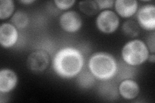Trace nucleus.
<instances>
[{"mask_svg": "<svg viewBox=\"0 0 155 103\" xmlns=\"http://www.w3.org/2000/svg\"><path fill=\"white\" fill-rule=\"evenodd\" d=\"M60 24L63 30L74 33L78 31L82 25V19L80 14L75 11H67L60 16Z\"/></svg>", "mask_w": 155, "mask_h": 103, "instance_id": "7", "label": "nucleus"}, {"mask_svg": "<svg viewBox=\"0 0 155 103\" xmlns=\"http://www.w3.org/2000/svg\"><path fill=\"white\" fill-rule=\"evenodd\" d=\"M149 61H150V62H151V63H154L155 62V56L153 54V53L152 55L149 56Z\"/></svg>", "mask_w": 155, "mask_h": 103, "instance_id": "20", "label": "nucleus"}, {"mask_svg": "<svg viewBox=\"0 0 155 103\" xmlns=\"http://www.w3.org/2000/svg\"><path fill=\"white\" fill-rule=\"evenodd\" d=\"M78 5L81 12L89 16L96 15L100 10L97 2L93 0L80 2L78 3Z\"/></svg>", "mask_w": 155, "mask_h": 103, "instance_id": "12", "label": "nucleus"}, {"mask_svg": "<svg viewBox=\"0 0 155 103\" xmlns=\"http://www.w3.org/2000/svg\"><path fill=\"white\" fill-rule=\"evenodd\" d=\"M84 64V57L78 50L67 47L56 53L53 60V68L58 76L69 79L78 74Z\"/></svg>", "mask_w": 155, "mask_h": 103, "instance_id": "1", "label": "nucleus"}, {"mask_svg": "<svg viewBox=\"0 0 155 103\" xmlns=\"http://www.w3.org/2000/svg\"><path fill=\"white\" fill-rule=\"evenodd\" d=\"M11 23L17 28H25L28 23V18L27 14L23 11H17L14 14L11 18Z\"/></svg>", "mask_w": 155, "mask_h": 103, "instance_id": "14", "label": "nucleus"}, {"mask_svg": "<svg viewBox=\"0 0 155 103\" xmlns=\"http://www.w3.org/2000/svg\"><path fill=\"white\" fill-rule=\"evenodd\" d=\"M14 10V4L12 0L0 1V19H5L11 16Z\"/></svg>", "mask_w": 155, "mask_h": 103, "instance_id": "15", "label": "nucleus"}, {"mask_svg": "<svg viewBox=\"0 0 155 103\" xmlns=\"http://www.w3.org/2000/svg\"><path fill=\"white\" fill-rule=\"evenodd\" d=\"M96 2L100 10L111 8L114 3L113 0H97Z\"/></svg>", "mask_w": 155, "mask_h": 103, "instance_id": "18", "label": "nucleus"}, {"mask_svg": "<svg viewBox=\"0 0 155 103\" xmlns=\"http://www.w3.org/2000/svg\"><path fill=\"white\" fill-rule=\"evenodd\" d=\"M89 68L96 77L101 80L112 78L117 70V64L114 57L105 52L96 53L89 61Z\"/></svg>", "mask_w": 155, "mask_h": 103, "instance_id": "2", "label": "nucleus"}, {"mask_svg": "<svg viewBox=\"0 0 155 103\" xmlns=\"http://www.w3.org/2000/svg\"><path fill=\"white\" fill-rule=\"evenodd\" d=\"M120 19L116 14L111 11H104L98 16L96 25L98 30L105 34L115 32L119 27Z\"/></svg>", "mask_w": 155, "mask_h": 103, "instance_id": "4", "label": "nucleus"}, {"mask_svg": "<svg viewBox=\"0 0 155 103\" xmlns=\"http://www.w3.org/2000/svg\"><path fill=\"white\" fill-rule=\"evenodd\" d=\"M124 35L129 37H135L139 35L140 27L138 23L133 20H127L125 21L122 27Z\"/></svg>", "mask_w": 155, "mask_h": 103, "instance_id": "13", "label": "nucleus"}, {"mask_svg": "<svg viewBox=\"0 0 155 103\" xmlns=\"http://www.w3.org/2000/svg\"><path fill=\"white\" fill-rule=\"evenodd\" d=\"M19 2L25 5H28V4H32V3L35 2V1H33V0H26V1H20Z\"/></svg>", "mask_w": 155, "mask_h": 103, "instance_id": "19", "label": "nucleus"}, {"mask_svg": "<svg viewBox=\"0 0 155 103\" xmlns=\"http://www.w3.org/2000/svg\"><path fill=\"white\" fill-rule=\"evenodd\" d=\"M119 92L124 99L132 100L135 99L139 94L140 88L137 82L133 80L126 79L120 83Z\"/></svg>", "mask_w": 155, "mask_h": 103, "instance_id": "11", "label": "nucleus"}, {"mask_svg": "<svg viewBox=\"0 0 155 103\" xmlns=\"http://www.w3.org/2000/svg\"><path fill=\"white\" fill-rule=\"evenodd\" d=\"M50 64V56L43 50H38L31 53L27 57V66L33 72L45 71Z\"/></svg>", "mask_w": 155, "mask_h": 103, "instance_id": "5", "label": "nucleus"}, {"mask_svg": "<svg viewBox=\"0 0 155 103\" xmlns=\"http://www.w3.org/2000/svg\"><path fill=\"white\" fill-rule=\"evenodd\" d=\"M116 12L122 18H130L137 12L138 2L136 0H116L114 2Z\"/></svg>", "mask_w": 155, "mask_h": 103, "instance_id": "10", "label": "nucleus"}, {"mask_svg": "<svg viewBox=\"0 0 155 103\" xmlns=\"http://www.w3.org/2000/svg\"><path fill=\"white\" fill-rule=\"evenodd\" d=\"M75 0H65V1H58V0H56L54 1V3L57 7L59 8L61 10H66L71 8V7L73 6V5L75 3Z\"/></svg>", "mask_w": 155, "mask_h": 103, "instance_id": "16", "label": "nucleus"}, {"mask_svg": "<svg viewBox=\"0 0 155 103\" xmlns=\"http://www.w3.org/2000/svg\"><path fill=\"white\" fill-rule=\"evenodd\" d=\"M124 61L131 66L143 64L149 58V50L143 41L134 40L127 43L122 50Z\"/></svg>", "mask_w": 155, "mask_h": 103, "instance_id": "3", "label": "nucleus"}, {"mask_svg": "<svg viewBox=\"0 0 155 103\" xmlns=\"http://www.w3.org/2000/svg\"><path fill=\"white\" fill-rule=\"evenodd\" d=\"M18 38L17 28L12 24L4 23L0 27V43L5 48L12 47Z\"/></svg>", "mask_w": 155, "mask_h": 103, "instance_id": "8", "label": "nucleus"}, {"mask_svg": "<svg viewBox=\"0 0 155 103\" xmlns=\"http://www.w3.org/2000/svg\"><path fill=\"white\" fill-rule=\"evenodd\" d=\"M155 34L154 32H153L152 34H150L148 38L147 39V47L148 50H150V52H152L153 53H154L155 51Z\"/></svg>", "mask_w": 155, "mask_h": 103, "instance_id": "17", "label": "nucleus"}, {"mask_svg": "<svg viewBox=\"0 0 155 103\" xmlns=\"http://www.w3.org/2000/svg\"><path fill=\"white\" fill-rule=\"evenodd\" d=\"M138 23L140 27L147 31L155 28V7L153 5H145L139 9L137 14Z\"/></svg>", "mask_w": 155, "mask_h": 103, "instance_id": "6", "label": "nucleus"}, {"mask_svg": "<svg viewBox=\"0 0 155 103\" xmlns=\"http://www.w3.org/2000/svg\"><path fill=\"white\" fill-rule=\"evenodd\" d=\"M18 76L13 70L5 68L0 71V92L8 93L16 87Z\"/></svg>", "mask_w": 155, "mask_h": 103, "instance_id": "9", "label": "nucleus"}]
</instances>
